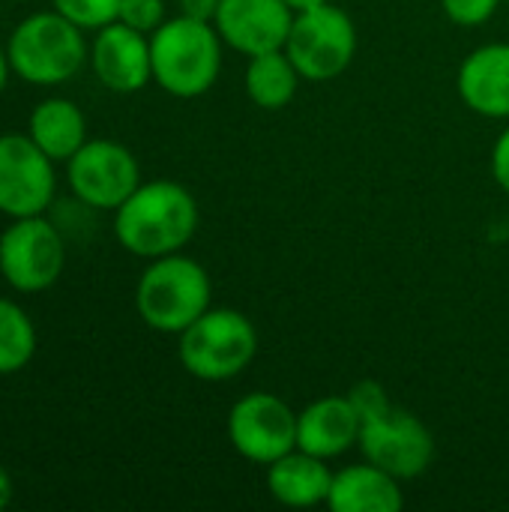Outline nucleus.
I'll return each instance as SVG.
<instances>
[{"label": "nucleus", "mask_w": 509, "mask_h": 512, "mask_svg": "<svg viewBox=\"0 0 509 512\" xmlns=\"http://www.w3.org/2000/svg\"><path fill=\"white\" fill-rule=\"evenodd\" d=\"M198 231V201L174 180L141 183L114 210V237L135 258L180 252Z\"/></svg>", "instance_id": "obj_1"}, {"label": "nucleus", "mask_w": 509, "mask_h": 512, "mask_svg": "<svg viewBox=\"0 0 509 512\" xmlns=\"http://www.w3.org/2000/svg\"><path fill=\"white\" fill-rule=\"evenodd\" d=\"M153 81L177 96H204L222 72V36L213 21H198L189 15L168 18L156 33H150Z\"/></svg>", "instance_id": "obj_2"}, {"label": "nucleus", "mask_w": 509, "mask_h": 512, "mask_svg": "<svg viewBox=\"0 0 509 512\" xmlns=\"http://www.w3.org/2000/svg\"><path fill=\"white\" fill-rule=\"evenodd\" d=\"M210 297L213 285L207 270L183 252L153 258L135 285L138 318L168 336H180L195 324L210 309Z\"/></svg>", "instance_id": "obj_3"}, {"label": "nucleus", "mask_w": 509, "mask_h": 512, "mask_svg": "<svg viewBox=\"0 0 509 512\" xmlns=\"http://www.w3.org/2000/svg\"><path fill=\"white\" fill-rule=\"evenodd\" d=\"M84 33L57 9L27 15L6 42L12 72L33 87L72 81L90 57Z\"/></svg>", "instance_id": "obj_4"}, {"label": "nucleus", "mask_w": 509, "mask_h": 512, "mask_svg": "<svg viewBox=\"0 0 509 512\" xmlns=\"http://www.w3.org/2000/svg\"><path fill=\"white\" fill-rule=\"evenodd\" d=\"M255 351V324L237 309H207L180 333L177 345L183 369L207 384H222L243 375V369L255 360Z\"/></svg>", "instance_id": "obj_5"}, {"label": "nucleus", "mask_w": 509, "mask_h": 512, "mask_svg": "<svg viewBox=\"0 0 509 512\" xmlns=\"http://www.w3.org/2000/svg\"><path fill=\"white\" fill-rule=\"evenodd\" d=\"M285 54L303 81H333L351 66L357 54V27L351 15L333 3L294 12Z\"/></svg>", "instance_id": "obj_6"}, {"label": "nucleus", "mask_w": 509, "mask_h": 512, "mask_svg": "<svg viewBox=\"0 0 509 512\" xmlns=\"http://www.w3.org/2000/svg\"><path fill=\"white\" fill-rule=\"evenodd\" d=\"M66 267V246L57 225L42 216L12 219L0 234V273L9 288L39 294L57 285Z\"/></svg>", "instance_id": "obj_7"}, {"label": "nucleus", "mask_w": 509, "mask_h": 512, "mask_svg": "<svg viewBox=\"0 0 509 512\" xmlns=\"http://www.w3.org/2000/svg\"><path fill=\"white\" fill-rule=\"evenodd\" d=\"M357 447L366 462L384 468L396 480H417L435 462V438L429 426L393 402L378 414L363 417Z\"/></svg>", "instance_id": "obj_8"}, {"label": "nucleus", "mask_w": 509, "mask_h": 512, "mask_svg": "<svg viewBox=\"0 0 509 512\" xmlns=\"http://www.w3.org/2000/svg\"><path fill=\"white\" fill-rule=\"evenodd\" d=\"M66 180L81 204L93 210H117L141 186V165L126 144L87 138L66 162Z\"/></svg>", "instance_id": "obj_9"}, {"label": "nucleus", "mask_w": 509, "mask_h": 512, "mask_svg": "<svg viewBox=\"0 0 509 512\" xmlns=\"http://www.w3.org/2000/svg\"><path fill=\"white\" fill-rule=\"evenodd\" d=\"M228 441L243 459L267 468L297 450V411L273 393H246L228 411Z\"/></svg>", "instance_id": "obj_10"}, {"label": "nucleus", "mask_w": 509, "mask_h": 512, "mask_svg": "<svg viewBox=\"0 0 509 512\" xmlns=\"http://www.w3.org/2000/svg\"><path fill=\"white\" fill-rule=\"evenodd\" d=\"M57 192L54 159L24 135H0V213L9 219L42 216Z\"/></svg>", "instance_id": "obj_11"}, {"label": "nucleus", "mask_w": 509, "mask_h": 512, "mask_svg": "<svg viewBox=\"0 0 509 512\" xmlns=\"http://www.w3.org/2000/svg\"><path fill=\"white\" fill-rule=\"evenodd\" d=\"M213 24L225 45L255 57L285 48L294 9L285 0H222Z\"/></svg>", "instance_id": "obj_12"}, {"label": "nucleus", "mask_w": 509, "mask_h": 512, "mask_svg": "<svg viewBox=\"0 0 509 512\" xmlns=\"http://www.w3.org/2000/svg\"><path fill=\"white\" fill-rule=\"evenodd\" d=\"M90 66L99 84L111 93H138L153 81L150 36L126 27L123 21H111L96 30Z\"/></svg>", "instance_id": "obj_13"}, {"label": "nucleus", "mask_w": 509, "mask_h": 512, "mask_svg": "<svg viewBox=\"0 0 509 512\" xmlns=\"http://www.w3.org/2000/svg\"><path fill=\"white\" fill-rule=\"evenodd\" d=\"M363 417L351 396H324L297 414V450L318 459H336L357 447Z\"/></svg>", "instance_id": "obj_14"}, {"label": "nucleus", "mask_w": 509, "mask_h": 512, "mask_svg": "<svg viewBox=\"0 0 509 512\" xmlns=\"http://www.w3.org/2000/svg\"><path fill=\"white\" fill-rule=\"evenodd\" d=\"M462 102L489 120L509 117V42H489L474 48L459 66Z\"/></svg>", "instance_id": "obj_15"}, {"label": "nucleus", "mask_w": 509, "mask_h": 512, "mask_svg": "<svg viewBox=\"0 0 509 512\" xmlns=\"http://www.w3.org/2000/svg\"><path fill=\"white\" fill-rule=\"evenodd\" d=\"M333 486V471L327 459H318L306 450H291L273 465H267V492L273 501L291 510H306L327 504Z\"/></svg>", "instance_id": "obj_16"}, {"label": "nucleus", "mask_w": 509, "mask_h": 512, "mask_svg": "<svg viewBox=\"0 0 509 512\" xmlns=\"http://www.w3.org/2000/svg\"><path fill=\"white\" fill-rule=\"evenodd\" d=\"M327 507L333 512H399L405 507V495L393 474L366 462L333 474Z\"/></svg>", "instance_id": "obj_17"}, {"label": "nucleus", "mask_w": 509, "mask_h": 512, "mask_svg": "<svg viewBox=\"0 0 509 512\" xmlns=\"http://www.w3.org/2000/svg\"><path fill=\"white\" fill-rule=\"evenodd\" d=\"M27 135L54 162H69L87 141V117L72 99L48 96L30 111Z\"/></svg>", "instance_id": "obj_18"}, {"label": "nucleus", "mask_w": 509, "mask_h": 512, "mask_svg": "<svg viewBox=\"0 0 509 512\" xmlns=\"http://www.w3.org/2000/svg\"><path fill=\"white\" fill-rule=\"evenodd\" d=\"M300 81H303V75L291 63V57L285 54V48L264 51V54L249 57V66H246V93L264 111L285 108L297 96Z\"/></svg>", "instance_id": "obj_19"}, {"label": "nucleus", "mask_w": 509, "mask_h": 512, "mask_svg": "<svg viewBox=\"0 0 509 512\" xmlns=\"http://www.w3.org/2000/svg\"><path fill=\"white\" fill-rule=\"evenodd\" d=\"M36 354V324L15 303L0 297V378L21 372Z\"/></svg>", "instance_id": "obj_20"}, {"label": "nucleus", "mask_w": 509, "mask_h": 512, "mask_svg": "<svg viewBox=\"0 0 509 512\" xmlns=\"http://www.w3.org/2000/svg\"><path fill=\"white\" fill-rule=\"evenodd\" d=\"M60 15H66L81 30H99L117 21L123 0H51Z\"/></svg>", "instance_id": "obj_21"}, {"label": "nucleus", "mask_w": 509, "mask_h": 512, "mask_svg": "<svg viewBox=\"0 0 509 512\" xmlns=\"http://www.w3.org/2000/svg\"><path fill=\"white\" fill-rule=\"evenodd\" d=\"M117 21H123L126 27L138 30V33H156L168 18H165V0H123Z\"/></svg>", "instance_id": "obj_22"}, {"label": "nucleus", "mask_w": 509, "mask_h": 512, "mask_svg": "<svg viewBox=\"0 0 509 512\" xmlns=\"http://www.w3.org/2000/svg\"><path fill=\"white\" fill-rule=\"evenodd\" d=\"M501 0H441L444 15L459 27H480L498 12Z\"/></svg>", "instance_id": "obj_23"}, {"label": "nucleus", "mask_w": 509, "mask_h": 512, "mask_svg": "<svg viewBox=\"0 0 509 512\" xmlns=\"http://www.w3.org/2000/svg\"><path fill=\"white\" fill-rule=\"evenodd\" d=\"M351 402H354V408L360 411V417H369V414H378L381 408H387L390 405V396H387V390H384V384H378V381H357L354 387H351Z\"/></svg>", "instance_id": "obj_24"}, {"label": "nucleus", "mask_w": 509, "mask_h": 512, "mask_svg": "<svg viewBox=\"0 0 509 512\" xmlns=\"http://www.w3.org/2000/svg\"><path fill=\"white\" fill-rule=\"evenodd\" d=\"M492 177L509 195V129H504L492 147Z\"/></svg>", "instance_id": "obj_25"}, {"label": "nucleus", "mask_w": 509, "mask_h": 512, "mask_svg": "<svg viewBox=\"0 0 509 512\" xmlns=\"http://www.w3.org/2000/svg\"><path fill=\"white\" fill-rule=\"evenodd\" d=\"M219 3L222 0H177L180 15H189V18H198V21H213Z\"/></svg>", "instance_id": "obj_26"}, {"label": "nucleus", "mask_w": 509, "mask_h": 512, "mask_svg": "<svg viewBox=\"0 0 509 512\" xmlns=\"http://www.w3.org/2000/svg\"><path fill=\"white\" fill-rule=\"evenodd\" d=\"M15 498V483H12V474L0 465V512L6 510Z\"/></svg>", "instance_id": "obj_27"}, {"label": "nucleus", "mask_w": 509, "mask_h": 512, "mask_svg": "<svg viewBox=\"0 0 509 512\" xmlns=\"http://www.w3.org/2000/svg\"><path fill=\"white\" fill-rule=\"evenodd\" d=\"M9 75H12L9 54H6V48H0V93H3V90H6V84H9Z\"/></svg>", "instance_id": "obj_28"}, {"label": "nucleus", "mask_w": 509, "mask_h": 512, "mask_svg": "<svg viewBox=\"0 0 509 512\" xmlns=\"http://www.w3.org/2000/svg\"><path fill=\"white\" fill-rule=\"evenodd\" d=\"M294 12H306V9H315V6H324L330 0H285Z\"/></svg>", "instance_id": "obj_29"}, {"label": "nucleus", "mask_w": 509, "mask_h": 512, "mask_svg": "<svg viewBox=\"0 0 509 512\" xmlns=\"http://www.w3.org/2000/svg\"><path fill=\"white\" fill-rule=\"evenodd\" d=\"M507 3H509V0H507Z\"/></svg>", "instance_id": "obj_30"}]
</instances>
